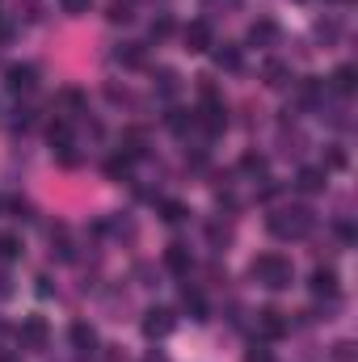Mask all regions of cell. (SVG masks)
I'll return each mask as SVG.
<instances>
[{
	"instance_id": "5b68a950",
	"label": "cell",
	"mask_w": 358,
	"mask_h": 362,
	"mask_svg": "<svg viewBox=\"0 0 358 362\" xmlns=\"http://www.w3.org/2000/svg\"><path fill=\"white\" fill-rule=\"evenodd\" d=\"M173 329H178V312H173V308H148V312H144V337L161 341V337H169Z\"/></svg>"
},
{
	"instance_id": "2e32d148",
	"label": "cell",
	"mask_w": 358,
	"mask_h": 362,
	"mask_svg": "<svg viewBox=\"0 0 358 362\" xmlns=\"http://www.w3.org/2000/svg\"><path fill=\"white\" fill-rule=\"evenodd\" d=\"M25 249H21V236L17 232H0V262L8 266V262H17Z\"/></svg>"
},
{
	"instance_id": "7c38bea8",
	"label": "cell",
	"mask_w": 358,
	"mask_h": 362,
	"mask_svg": "<svg viewBox=\"0 0 358 362\" xmlns=\"http://www.w3.org/2000/svg\"><path fill=\"white\" fill-rule=\"evenodd\" d=\"M278 34H282V30H278L274 21H253V25H249V47H274Z\"/></svg>"
},
{
	"instance_id": "30bf717a",
	"label": "cell",
	"mask_w": 358,
	"mask_h": 362,
	"mask_svg": "<svg viewBox=\"0 0 358 362\" xmlns=\"http://www.w3.org/2000/svg\"><path fill=\"white\" fill-rule=\"evenodd\" d=\"M325 181H329V173H325V169L308 165V169H299V177H295V189H304V194H321V189H325Z\"/></svg>"
},
{
	"instance_id": "5bb4252c",
	"label": "cell",
	"mask_w": 358,
	"mask_h": 362,
	"mask_svg": "<svg viewBox=\"0 0 358 362\" xmlns=\"http://www.w3.org/2000/svg\"><path fill=\"white\" fill-rule=\"evenodd\" d=\"M72 346H76L81 354H93V350H97V329L85 325V320H76V325H72Z\"/></svg>"
},
{
	"instance_id": "9c48e42d",
	"label": "cell",
	"mask_w": 358,
	"mask_h": 362,
	"mask_svg": "<svg viewBox=\"0 0 358 362\" xmlns=\"http://www.w3.org/2000/svg\"><path fill=\"white\" fill-rule=\"evenodd\" d=\"M308 286H312V295H329V299H333V295H337V270H329V266H316Z\"/></svg>"
},
{
	"instance_id": "7a4b0ae2",
	"label": "cell",
	"mask_w": 358,
	"mask_h": 362,
	"mask_svg": "<svg viewBox=\"0 0 358 362\" xmlns=\"http://www.w3.org/2000/svg\"><path fill=\"white\" fill-rule=\"evenodd\" d=\"M249 278H253L258 286H266V291H287V286L295 282V266H291L282 253H262V257H253Z\"/></svg>"
},
{
	"instance_id": "3957f363",
	"label": "cell",
	"mask_w": 358,
	"mask_h": 362,
	"mask_svg": "<svg viewBox=\"0 0 358 362\" xmlns=\"http://www.w3.org/2000/svg\"><path fill=\"white\" fill-rule=\"evenodd\" d=\"M17 346H21V350H34V354L47 350V346H51V325H47L42 316H25V320L17 325Z\"/></svg>"
},
{
	"instance_id": "603a6c76",
	"label": "cell",
	"mask_w": 358,
	"mask_h": 362,
	"mask_svg": "<svg viewBox=\"0 0 358 362\" xmlns=\"http://www.w3.org/2000/svg\"><path fill=\"white\" fill-rule=\"evenodd\" d=\"M105 173H110V177H127V173H131V156H110V160H105Z\"/></svg>"
},
{
	"instance_id": "6da1fadb",
	"label": "cell",
	"mask_w": 358,
	"mask_h": 362,
	"mask_svg": "<svg viewBox=\"0 0 358 362\" xmlns=\"http://www.w3.org/2000/svg\"><path fill=\"white\" fill-rule=\"evenodd\" d=\"M312 228H316V215H312V206H304V202L274 206L266 215V232L274 240H304V236H312Z\"/></svg>"
},
{
	"instance_id": "1f68e13d",
	"label": "cell",
	"mask_w": 358,
	"mask_h": 362,
	"mask_svg": "<svg viewBox=\"0 0 358 362\" xmlns=\"http://www.w3.org/2000/svg\"><path fill=\"white\" fill-rule=\"evenodd\" d=\"M8 38H13V25H8V21L0 17V42H8Z\"/></svg>"
},
{
	"instance_id": "484cf974",
	"label": "cell",
	"mask_w": 358,
	"mask_h": 362,
	"mask_svg": "<svg viewBox=\"0 0 358 362\" xmlns=\"http://www.w3.org/2000/svg\"><path fill=\"white\" fill-rule=\"evenodd\" d=\"M241 169H245V173H266V156H253V152H249V156L241 160Z\"/></svg>"
},
{
	"instance_id": "ba28073f",
	"label": "cell",
	"mask_w": 358,
	"mask_h": 362,
	"mask_svg": "<svg viewBox=\"0 0 358 362\" xmlns=\"http://www.w3.org/2000/svg\"><path fill=\"white\" fill-rule=\"evenodd\" d=\"M165 270H169V274H178V278H185V274L194 270V253H190V245L173 240V245L165 249Z\"/></svg>"
},
{
	"instance_id": "4316f807",
	"label": "cell",
	"mask_w": 358,
	"mask_h": 362,
	"mask_svg": "<svg viewBox=\"0 0 358 362\" xmlns=\"http://www.w3.org/2000/svg\"><path fill=\"white\" fill-rule=\"evenodd\" d=\"M333 358L337 362H354V341H337V346H333Z\"/></svg>"
},
{
	"instance_id": "f546056e",
	"label": "cell",
	"mask_w": 358,
	"mask_h": 362,
	"mask_svg": "<svg viewBox=\"0 0 358 362\" xmlns=\"http://www.w3.org/2000/svg\"><path fill=\"white\" fill-rule=\"evenodd\" d=\"M169 30H173V21H169V17H156V21H152V38H165Z\"/></svg>"
},
{
	"instance_id": "4dcf8cb0",
	"label": "cell",
	"mask_w": 358,
	"mask_h": 362,
	"mask_svg": "<svg viewBox=\"0 0 358 362\" xmlns=\"http://www.w3.org/2000/svg\"><path fill=\"white\" fill-rule=\"evenodd\" d=\"M329 165H333V169H346V152H342V148H333V152H329Z\"/></svg>"
},
{
	"instance_id": "8fae6325",
	"label": "cell",
	"mask_w": 358,
	"mask_h": 362,
	"mask_svg": "<svg viewBox=\"0 0 358 362\" xmlns=\"http://www.w3.org/2000/svg\"><path fill=\"white\" fill-rule=\"evenodd\" d=\"M211 55H215V68H228V72L241 68V47H236V42H215Z\"/></svg>"
},
{
	"instance_id": "ac0fdd59",
	"label": "cell",
	"mask_w": 358,
	"mask_h": 362,
	"mask_svg": "<svg viewBox=\"0 0 358 362\" xmlns=\"http://www.w3.org/2000/svg\"><path fill=\"white\" fill-rule=\"evenodd\" d=\"M47 139H51V148H64V144H72V127H68L64 118H55V122L47 127Z\"/></svg>"
},
{
	"instance_id": "836d02e7",
	"label": "cell",
	"mask_w": 358,
	"mask_h": 362,
	"mask_svg": "<svg viewBox=\"0 0 358 362\" xmlns=\"http://www.w3.org/2000/svg\"><path fill=\"white\" fill-rule=\"evenodd\" d=\"M0 362H21L17 354H0Z\"/></svg>"
},
{
	"instance_id": "4fadbf2b",
	"label": "cell",
	"mask_w": 358,
	"mask_h": 362,
	"mask_svg": "<svg viewBox=\"0 0 358 362\" xmlns=\"http://www.w3.org/2000/svg\"><path fill=\"white\" fill-rule=\"evenodd\" d=\"M262 76H266L270 89H282V85H291V64H282V59H266Z\"/></svg>"
},
{
	"instance_id": "f1b7e54d",
	"label": "cell",
	"mask_w": 358,
	"mask_h": 362,
	"mask_svg": "<svg viewBox=\"0 0 358 362\" xmlns=\"http://www.w3.org/2000/svg\"><path fill=\"white\" fill-rule=\"evenodd\" d=\"M13 291H17V286H13V274L0 270V303H4V299H13Z\"/></svg>"
},
{
	"instance_id": "d6986e66",
	"label": "cell",
	"mask_w": 358,
	"mask_h": 362,
	"mask_svg": "<svg viewBox=\"0 0 358 362\" xmlns=\"http://www.w3.org/2000/svg\"><path fill=\"white\" fill-rule=\"evenodd\" d=\"M118 59H122L127 68H139L148 55H144V47H139V42H122V47H118Z\"/></svg>"
},
{
	"instance_id": "e0dca14e",
	"label": "cell",
	"mask_w": 358,
	"mask_h": 362,
	"mask_svg": "<svg viewBox=\"0 0 358 362\" xmlns=\"http://www.w3.org/2000/svg\"><path fill=\"white\" fill-rule=\"evenodd\" d=\"M181 303H185V312H190V320H207V299L198 295V291H181Z\"/></svg>"
},
{
	"instance_id": "ffe728a7",
	"label": "cell",
	"mask_w": 358,
	"mask_h": 362,
	"mask_svg": "<svg viewBox=\"0 0 358 362\" xmlns=\"http://www.w3.org/2000/svg\"><path fill=\"white\" fill-rule=\"evenodd\" d=\"M185 215H190V206H185V202H173V198H169V202H161V219H165V223H181Z\"/></svg>"
},
{
	"instance_id": "d590c367",
	"label": "cell",
	"mask_w": 358,
	"mask_h": 362,
	"mask_svg": "<svg viewBox=\"0 0 358 362\" xmlns=\"http://www.w3.org/2000/svg\"><path fill=\"white\" fill-rule=\"evenodd\" d=\"M0 206H4V202H0Z\"/></svg>"
},
{
	"instance_id": "52a82bcc",
	"label": "cell",
	"mask_w": 358,
	"mask_h": 362,
	"mask_svg": "<svg viewBox=\"0 0 358 362\" xmlns=\"http://www.w3.org/2000/svg\"><path fill=\"white\" fill-rule=\"evenodd\" d=\"M4 85H8V93H30L38 85V68L34 64H8L4 68Z\"/></svg>"
},
{
	"instance_id": "cb8c5ba5",
	"label": "cell",
	"mask_w": 358,
	"mask_h": 362,
	"mask_svg": "<svg viewBox=\"0 0 358 362\" xmlns=\"http://www.w3.org/2000/svg\"><path fill=\"white\" fill-rule=\"evenodd\" d=\"M207 236H211V245H215V249H224V245L232 240V228H228V223H211V228H207Z\"/></svg>"
},
{
	"instance_id": "e575fe53",
	"label": "cell",
	"mask_w": 358,
	"mask_h": 362,
	"mask_svg": "<svg viewBox=\"0 0 358 362\" xmlns=\"http://www.w3.org/2000/svg\"><path fill=\"white\" fill-rule=\"evenodd\" d=\"M342 4H350V0H342Z\"/></svg>"
},
{
	"instance_id": "277c9868",
	"label": "cell",
	"mask_w": 358,
	"mask_h": 362,
	"mask_svg": "<svg viewBox=\"0 0 358 362\" xmlns=\"http://www.w3.org/2000/svg\"><path fill=\"white\" fill-rule=\"evenodd\" d=\"M181 42H185V51H190V55H202V51H211V47H215V30H211V21H207V17L190 21V25L181 30Z\"/></svg>"
},
{
	"instance_id": "44dd1931",
	"label": "cell",
	"mask_w": 358,
	"mask_h": 362,
	"mask_svg": "<svg viewBox=\"0 0 358 362\" xmlns=\"http://www.w3.org/2000/svg\"><path fill=\"white\" fill-rule=\"evenodd\" d=\"M110 21H131L135 17V0H110Z\"/></svg>"
},
{
	"instance_id": "d4e9b609",
	"label": "cell",
	"mask_w": 358,
	"mask_h": 362,
	"mask_svg": "<svg viewBox=\"0 0 358 362\" xmlns=\"http://www.w3.org/2000/svg\"><path fill=\"white\" fill-rule=\"evenodd\" d=\"M190 122H194V114H185V110H173V114H169V127H173L178 135H185V127H190Z\"/></svg>"
},
{
	"instance_id": "83f0119b",
	"label": "cell",
	"mask_w": 358,
	"mask_h": 362,
	"mask_svg": "<svg viewBox=\"0 0 358 362\" xmlns=\"http://www.w3.org/2000/svg\"><path fill=\"white\" fill-rule=\"evenodd\" d=\"M64 8H68L72 17H85V13L93 8V0H64Z\"/></svg>"
},
{
	"instance_id": "8d00e7d4",
	"label": "cell",
	"mask_w": 358,
	"mask_h": 362,
	"mask_svg": "<svg viewBox=\"0 0 358 362\" xmlns=\"http://www.w3.org/2000/svg\"><path fill=\"white\" fill-rule=\"evenodd\" d=\"M270 362H274V358H270Z\"/></svg>"
},
{
	"instance_id": "d6a6232c",
	"label": "cell",
	"mask_w": 358,
	"mask_h": 362,
	"mask_svg": "<svg viewBox=\"0 0 358 362\" xmlns=\"http://www.w3.org/2000/svg\"><path fill=\"white\" fill-rule=\"evenodd\" d=\"M144 362H169V358H165V350H152V354H148Z\"/></svg>"
},
{
	"instance_id": "8992f818",
	"label": "cell",
	"mask_w": 358,
	"mask_h": 362,
	"mask_svg": "<svg viewBox=\"0 0 358 362\" xmlns=\"http://www.w3.org/2000/svg\"><path fill=\"white\" fill-rule=\"evenodd\" d=\"M258 333H262L266 341H278V337L291 333V320H287L278 308H262V312H258Z\"/></svg>"
},
{
	"instance_id": "9a60e30c",
	"label": "cell",
	"mask_w": 358,
	"mask_h": 362,
	"mask_svg": "<svg viewBox=\"0 0 358 362\" xmlns=\"http://www.w3.org/2000/svg\"><path fill=\"white\" fill-rule=\"evenodd\" d=\"M333 89L342 93V97H350V93L358 89V68L354 64H342V68L333 72Z\"/></svg>"
},
{
	"instance_id": "7402d4cb",
	"label": "cell",
	"mask_w": 358,
	"mask_h": 362,
	"mask_svg": "<svg viewBox=\"0 0 358 362\" xmlns=\"http://www.w3.org/2000/svg\"><path fill=\"white\" fill-rule=\"evenodd\" d=\"M156 81H161L156 89L165 93V97H173V93L181 89V76H178V72H173V68H161V72H156Z\"/></svg>"
}]
</instances>
